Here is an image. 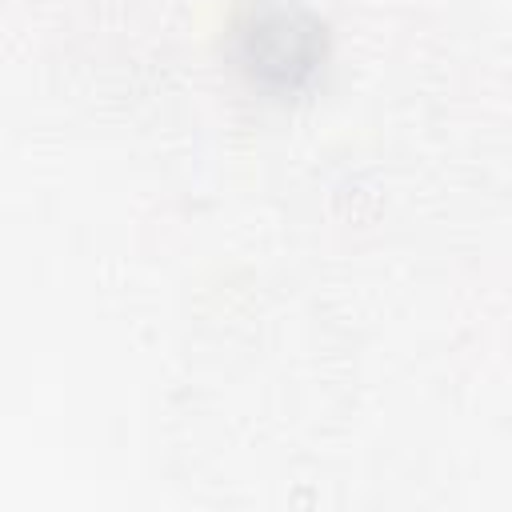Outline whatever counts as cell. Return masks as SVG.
<instances>
[{"mask_svg": "<svg viewBox=\"0 0 512 512\" xmlns=\"http://www.w3.org/2000/svg\"><path fill=\"white\" fill-rule=\"evenodd\" d=\"M240 40H244V64L276 84L304 80L320 60L316 24H308L300 12H284V8H268L260 16L252 12Z\"/></svg>", "mask_w": 512, "mask_h": 512, "instance_id": "6da1fadb", "label": "cell"}]
</instances>
